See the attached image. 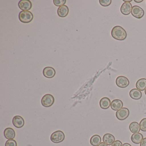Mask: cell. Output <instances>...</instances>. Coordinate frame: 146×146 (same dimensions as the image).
I'll use <instances>...</instances> for the list:
<instances>
[{"instance_id":"1","label":"cell","mask_w":146,"mask_h":146,"mask_svg":"<svg viewBox=\"0 0 146 146\" xmlns=\"http://www.w3.org/2000/svg\"><path fill=\"white\" fill-rule=\"evenodd\" d=\"M113 38L118 40H123L127 36L125 31L120 26H116L113 28L111 32Z\"/></svg>"},{"instance_id":"2","label":"cell","mask_w":146,"mask_h":146,"mask_svg":"<svg viewBox=\"0 0 146 146\" xmlns=\"http://www.w3.org/2000/svg\"><path fill=\"white\" fill-rule=\"evenodd\" d=\"M34 16L32 13L29 11H22L19 13V18L22 23H28L33 20Z\"/></svg>"},{"instance_id":"3","label":"cell","mask_w":146,"mask_h":146,"mask_svg":"<svg viewBox=\"0 0 146 146\" xmlns=\"http://www.w3.org/2000/svg\"><path fill=\"white\" fill-rule=\"evenodd\" d=\"M65 138V135L63 131L60 130L56 131L51 135L50 139L54 143H59L63 141Z\"/></svg>"},{"instance_id":"4","label":"cell","mask_w":146,"mask_h":146,"mask_svg":"<svg viewBox=\"0 0 146 146\" xmlns=\"http://www.w3.org/2000/svg\"><path fill=\"white\" fill-rule=\"evenodd\" d=\"M54 102V97L50 94L45 95L41 100L42 105L45 107H49L51 106Z\"/></svg>"},{"instance_id":"5","label":"cell","mask_w":146,"mask_h":146,"mask_svg":"<svg viewBox=\"0 0 146 146\" xmlns=\"http://www.w3.org/2000/svg\"><path fill=\"white\" fill-rule=\"evenodd\" d=\"M131 13L134 17L141 19L144 16V12L142 8L138 6L135 5L132 7Z\"/></svg>"},{"instance_id":"6","label":"cell","mask_w":146,"mask_h":146,"mask_svg":"<svg viewBox=\"0 0 146 146\" xmlns=\"http://www.w3.org/2000/svg\"><path fill=\"white\" fill-rule=\"evenodd\" d=\"M129 115V111L126 108H123L120 110L117 111L116 116L117 118L119 120H123L128 117Z\"/></svg>"},{"instance_id":"7","label":"cell","mask_w":146,"mask_h":146,"mask_svg":"<svg viewBox=\"0 0 146 146\" xmlns=\"http://www.w3.org/2000/svg\"><path fill=\"white\" fill-rule=\"evenodd\" d=\"M116 84L118 87L120 88H125L129 84V79L123 76H119L116 80Z\"/></svg>"},{"instance_id":"8","label":"cell","mask_w":146,"mask_h":146,"mask_svg":"<svg viewBox=\"0 0 146 146\" xmlns=\"http://www.w3.org/2000/svg\"><path fill=\"white\" fill-rule=\"evenodd\" d=\"M19 7L23 11H29L32 7V3L29 0H21L19 2Z\"/></svg>"},{"instance_id":"9","label":"cell","mask_w":146,"mask_h":146,"mask_svg":"<svg viewBox=\"0 0 146 146\" xmlns=\"http://www.w3.org/2000/svg\"><path fill=\"white\" fill-rule=\"evenodd\" d=\"M132 7V5L130 2H124L121 6L120 11L123 15H129L131 13Z\"/></svg>"},{"instance_id":"10","label":"cell","mask_w":146,"mask_h":146,"mask_svg":"<svg viewBox=\"0 0 146 146\" xmlns=\"http://www.w3.org/2000/svg\"><path fill=\"white\" fill-rule=\"evenodd\" d=\"M13 123L16 128H22L24 125V119L21 116H15L13 119Z\"/></svg>"},{"instance_id":"11","label":"cell","mask_w":146,"mask_h":146,"mask_svg":"<svg viewBox=\"0 0 146 146\" xmlns=\"http://www.w3.org/2000/svg\"><path fill=\"white\" fill-rule=\"evenodd\" d=\"M56 72L53 68L50 66L45 67L43 70V74L45 77L51 78L55 76Z\"/></svg>"},{"instance_id":"12","label":"cell","mask_w":146,"mask_h":146,"mask_svg":"<svg viewBox=\"0 0 146 146\" xmlns=\"http://www.w3.org/2000/svg\"><path fill=\"white\" fill-rule=\"evenodd\" d=\"M123 103L118 99L113 100L111 102V108L113 111H118L123 108Z\"/></svg>"},{"instance_id":"13","label":"cell","mask_w":146,"mask_h":146,"mask_svg":"<svg viewBox=\"0 0 146 146\" xmlns=\"http://www.w3.org/2000/svg\"><path fill=\"white\" fill-rule=\"evenodd\" d=\"M69 12V8L65 5L60 7L58 10V15L60 17L64 18L66 17Z\"/></svg>"},{"instance_id":"14","label":"cell","mask_w":146,"mask_h":146,"mask_svg":"<svg viewBox=\"0 0 146 146\" xmlns=\"http://www.w3.org/2000/svg\"><path fill=\"white\" fill-rule=\"evenodd\" d=\"M4 135L7 139L8 140L14 139L16 136V133L15 131L12 128H6L4 131Z\"/></svg>"},{"instance_id":"15","label":"cell","mask_w":146,"mask_h":146,"mask_svg":"<svg viewBox=\"0 0 146 146\" xmlns=\"http://www.w3.org/2000/svg\"><path fill=\"white\" fill-rule=\"evenodd\" d=\"M115 140L114 137L112 135L109 133L105 134L103 137V142L107 145L109 146L112 145V143L115 141Z\"/></svg>"},{"instance_id":"16","label":"cell","mask_w":146,"mask_h":146,"mask_svg":"<svg viewBox=\"0 0 146 146\" xmlns=\"http://www.w3.org/2000/svg\"><path fill=\"white\" fill-rule=\"evenodd\" d=\"M129 95L131 98L135 100H138L142 97L141 91L137 89H132L129 92Z\"/></svg>"},{"instance_id":"17","label":"cell","mask_w":146,"mask_h":146,"mask_svg":"<svg viewBox=\"0 0 146 146\" xmlns=\"http://www.w3.org/2000/svg\"><path fill=\"white\" fill-rule=\"evenodd\" d=\"M111 100L108 97H103L100 100V107L103 109H107L111 106Z\"/></svg>"},{"instance_id":"18","label":"cell","mask_w":146,"mask_h":146,"mask_svg":"<svg viewBox=\"0 0 146 146\" xmlns=\"http://www.w3.org/2000/svg\"><path fill=\"white\" fill-rule=\"evenodd\" d=\"M143 136L141 133H134L131 137V139L133 143L135 144H139L143 139Z\"/></svg>"},{"instance_id":"19","label":"cell","mask_w":146,"mask_h":146,"mask_svg":"<svg viewBox=\"0 0 146 146\" xmlns=\"http://www.w3.org/2000/svg\"><path fill=\"white\" fill-rule=\"evenodd\" d=\"M136 87L141 91L145 90L146 88V79L143 78L138 80L136 83Z\"/></svg>"},{"instance_id":"20","label":"cell","mask_w":146,"mask_h":146,"mask_svg":"<svg viewBox=\"0 0 146 146\" xmlns=\"http://www.w3.org/2000/svg\"><path fill=\"white\" fill-rule=\"evenodd\" d=\"M101 142V138L99 135H95L91 137L90 143L92 146H97Z\"/></svg>"},{"instance_id":"21","label":"cell","mask_w":146,"mask_h":146,"mask_svg":"<svg viewBox=\"0 0 146 146\" xmlns=\"http://www.w3.org/2000/svg\"><path fill=\"white\" fill-rule=\"evenodd\" d=\"M130 130L132 133H138L140 131V125L137 122H133L131 123L129 126Z\"/></svg>"},{"instance_id":"22","label":"cell","mask_w":146,"mask_h":146,"mask_svg":"<svg viewBox=\"0 0 146 146\" xmlns=\"http://www.w3.org/2000/svg\"><path fill=\"white\" fill-rule=\"evenodd\" d=\"M140 129L142 131H146V118L143 119L139 123Z\"/></svg>"},{"instance_id":"23","label":"cell","mask_w":146,"mask_h":146,"mask_svg":"<svg viewBox=\"0 0 146 146\" xmlns=\"http://www.w3.org/2000/svg\"><path fill=\"white\" fill-rule=\"evenodd\" d=\"M53 3L56 6L60 7L65 4L66 0H54Z\"/></svg>"},{"instance_id":"24","label":"cell","mask_w":146,"mask_h":146,"mask_svg":"<svg viewBox=\"0 0 146 146\" xmlns=\"http://www.w3.org/2000/svg\"><path fill=\"white\" fill-rule=\"evenodd\" d=\"M111 0H100L99 2L101 5L103 7H108L111 3Z\"/></svg>"},{"instance_id":"25","label":"cell","mask_w":146,"mask_h":146,"mask_svg":"<svg viewBox=\"0 0 146 146\" xmlns=\"http://www.w3.org/2000/svg\"><path fill=\"white\" fill-rule=\"evenodd\" d=\"M17 141L13 139L7 140L5 143V146H17Z\"/></svg>"},{"instance_id":"26","label":"cell","mask_w":146,"mask_h":146,"mask_svg":"<svg viewBox=\"0 0 146 146\" xmlns=\"http://www.w3.org/2000/svg\"><path fill=\"white\" fill-rule=\"evenodd\" d=\"M111 146H123V144L120 141L117 140V141H115L112 143Z\"/></svg>"},{"instance_id":"27","label":"cell","mask_w":146,"mask_h":146,"mask_svg":"<svg viewBox=\"0 0 146 146\" xmlns=\"http://www.w3.org/2000/svg\"><path fill=\"white\" fill-rule=\"evenodd\" d=\"M140 146H146V137L143 139L140 143Z\"/></svg>"},{"instance_id":"28","label":"cell","mask_w":146,"mask_h":146,"mask_svg":"<svg viewBox=\"0 0 146 146\" xmlns=\"http://www.w3.org/2000/svg\"><path fill=\"white\" fill-rule=\"evenodd\" d=\"M97 146H108V145L106 143H105L101 142Z\"/></svg>"},{"instance_id":"29","label":"cell","mask_w":146,"mask_h":146,"mask_svg":"<svg viewBox=\"0 0 146 146\" xmlns=\"http://www.w3.org/2000/svg\"><path fill=\"white\" fill-rule=\"evenodd\" d=\"M134 1L136 3H141L143 1V0H134Z\"/></svg>"},{"instance_id":"30","label":"cell","mask_w":146,"mask_h":146,"mask_svg":"<svg viewBox=\"0 0 146 146\" xmlns=\"http://www.w3.org/2000/svg\"><path fill=\"white\" fill-rule=\"evenodd\" d=\"M123 146H131V145H130V144H129V143H124L123 144Z\"/></svg>"},{"instance_id":"31","label":"cell","mask_w":146,"mask_h":146,"mask_svg":"<svg viewBox=\"0 0 146 146\" xmlns=\"http://www.w3.org/2000/svg\"><path fill=\"white\" fill-rule=\"evenodd\" d=\"M123 1H124L125 2H131V1H132V0H130V1H126V0H123Z\"/></svg>"},{"instance_id":"32","label":"cell","mask_w":146,"mask_h":146,"mask_svg":"<svg viewBox=\"0 0 146 146\" xmlns=\"http://www.w3.org/2000/svg\"><path fill=\"white\" fill-rule=\"evenodd\" d=\"M145 94H146V88L145 89Z\"/></svg>"}]
</instances>
